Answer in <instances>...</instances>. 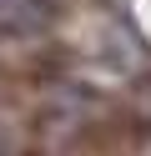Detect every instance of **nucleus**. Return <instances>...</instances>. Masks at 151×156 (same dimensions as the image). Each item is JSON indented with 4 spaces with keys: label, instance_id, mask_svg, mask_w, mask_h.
<instances>
[{
    "label": "nucleus",
    "instance_id": "nucleus-1",
    "mask_svg": "<svg viewBox=\"0 0 151 156\" xmlns=\"http://www.w3.org/2000/svg\"><path fill=\"white\" fill-rule=\"evenodd\" d=\"M101 61L111 71H121V76H136V71H146L151 55H146V45H141V35L131 25L111 20V25H101Z\"/></svg>",
    "mask_w": 151,
    "mask_h": 156
}]
</instances>
